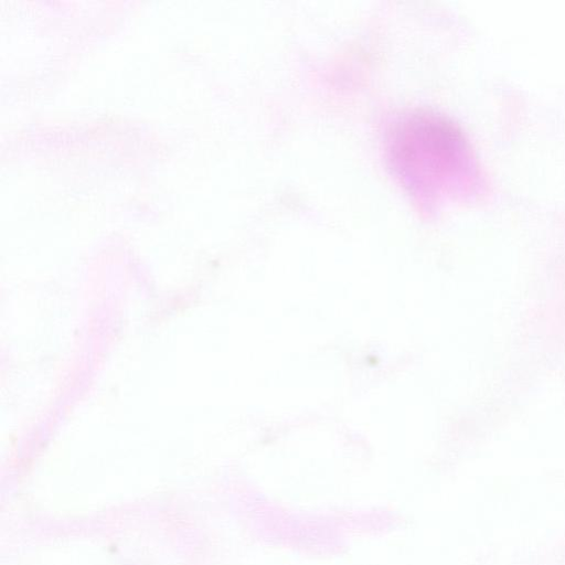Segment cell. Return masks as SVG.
I'll return each instance as SVG.
<instances>
[{
  "label": "cell",
  "mask_w": 565,
  "mask_h": 565,
  "mask_svg": "<svg viewBox=\"0 0 565 565\" xmlns=\"http://www.w3.org/2000/svg\"><path fill=\"white\" fill-rule=\"evenodd\" d=\"M385 152L395 177L427 202L461 194L479 178L476 156L461 128L425 108L404 111L385 134Z\"/></svg>",
  "instance_id": "1"
}]
</instances>
